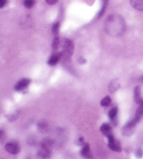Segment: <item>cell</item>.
<instances>
[{"label": "cell", "mask_w": 143, "mask_h": 159, "mask_svg": "<svg viewBox=\"0 0 143 159\" xmlns=\"http://www.w3.org/2000/svg\"><path fill=\"white\" fill-rule=\"evenodd\" d=\"M105 29L107 34L110 36L121 35L126 30L125 21L120 15H110L106 20Z\"/></svg>", "instance_id": "obj_1"}, {"label": "cell", "mask_w": 143, "mask_h": 159, "mask_svg": "<svg viewBox=\"0 0 143 159\" xmlns=\"http://www.w3.org/2000/svg\"><path fill=\"white\" fill-rule=\"evenodd\" d=\"M64 52L63 56L65 61H70V57L74 52V43L70 39H66L63 46Z\"/></svg>", "instance_id": "obj_2"}, {"label": "cell", "mask_w": 143, "mask_h": 159, "mask_svg": "<svg viewBox=\"0 0 143 159\" xmlns=\"http://www.w3.org/2000/svg\"><path fill=\"white\" fill-rule=\"evenodd\" d=\"M142 116H143V101L140 104L139 107H138V109L135 112L134 118L131 119L130 121H128L126 125L133 128V126H135V125H136V124H137V122L140 120V119H141V117Z\"/></svg>", "instance_id": "obj_3"}, {"label": "cell", "mask_w": 143, "mask_h": 159, "mask_svg": "<svg viewBox=\"0 0 143 159\" xmlns=\"http://www.w3.org/2000/svg\"><path fill=\"white\" fill-rule=\"evenodd\" d=\"M108 143V146L109 147L110 149H111L112 151H116V152H121L122 148L121 143L118 141H117L115 139L113 134H110L107 137Z\"/></svg>", "instance_id": "obj_4"}, {"label": "cell", "mask_w": 143, "mask_h": 159, "mask_svg": "<svg viewBox=\"0 0 143 159\" xmlns=\"http://www.w3.org/2000/svg\"><path fill=\"white\" fill-rule=\"evenodd\" d=\"M6 151L11 154H18L20 151V147L17 144L13 142L7 143L5 145Z\"/></svg>", "instance_id": "obj_5"}, {"label": "cell", "mask_w": 143, "mask_h": 159, "mask_svg": "<svg viewBox=\"0 0 143 159\" xmlns=\"http://www.w3.org/2000/svg\"><path fill=\"white\" fill-rule=\"evenodd\" d=\"M31 82V80L27 79V78H24V79H21L19 80L17 84L15 85L14 89L17 91H21L26 88V87L30 84Z\"/></svg>", "instance_id": "obj_6"}, {"label": "cell", "mask_w": 143, "mask_h": 159, "mask_svg": "<svg viewBox=\"0 0 143 159\" xmlns=\"http://www.w3.org/2000/svg\"><path fill=\"white\" fill-rule=\"evenodd\" d=\"M38 157H40L43 159L48 158H50V156H51V151H50V149L46 148V147H44V146H41V149L38 150Z\"/></svg>", "instance_id": "obj_7"}, {"label": "cell", "mask_w": 143, "mask_h": 159, "mask_svg": "<svg viewBox=\"0 0 143 159\" xmlns=\"http://www.w3.org/2000/svg\"><path fill=\"white\" fill-rule=\"evenodd\" d=\"M80 153L85 159H94L93 156L90 152V147L88 144H85L84 145L82 149L81 150Z\"/></svg>", "instance_id": "obj_8"}, {"label": "cell", "mask_w": 143, "mask_h": 159, "mask_svg": "<svg viewBox=\"0 0 143 159\" xmlns=\"http://www.w3.org/2000/svg\"><path fill=\"white\" fill-rule=\"evenodd\" d=\"M100 131L103 135L106 136V137H108V136H109L110 134H112V132H111L112 128H111V126H110V124L108 123L103 124L100 127Z\"/></svg>", "instance_id": "obj_9"}, {"label": "cell", "mask_w": 143, "mask_h": 159, "mask_svg": "<svg viewBox=\"0 0 143 159\" xmlns=\"http://www.w3.org/2000/svg\"><path fill=\"white\" fill-rule=\"evenodd\" d=\"M62 56H63V54H61V53L52 55V56H50L49 60H48V65L52 66L56 65V64L58 63V61H60V59Z\"/></svg>", "instance_id": "obj_10"}, {"label": "cell", "mask_w": 143, "mask_h": 159, "mask_svg": "<svg viewBox=\"0 0 143 159\" xmlns=\"http://www.w3.org/2000/svg\"><path fill=\"white\" fill-rule=\"evenodd\" d=\"M141 89L139 86H137L135 87L134 89V100L135 102L137 104H140L142 102V97H141V93H140Z\"/></svg>", "instance_id": "obj_11"}, {"label": "cell", "mask_w": 143, "mask_h": 159, "mask_svg": "<svg viewBox=\"0 0 143 159\" xmlns=\"http://www.w3.org/2000/svg\"><path fill=\"white\" fill-rule=\"evenodd\" d=\"M130 4L135 10L143 11V0H130Z\"/></svg>", "instance_id": "obj_12"}, {"label": "cell", "mask_w": 143, "mask_h": 159, "mask_svg": "<svg viewBox=\"0 0 143 159\" xmlns=\"http://www.w3.org/2000/svg\"><path fill=\"white\" fill-rule=\"evenodd\" d=\"M120 85L118 82V80H113V81L110 82V86H109V90H110V93H114V92H116L118 89L119 88Z\"/></svg>", "instance_id": "obj_13"}, {"label": "cell", "mask_w": 143, "mask_h": 159, "mask_svg": "<svg viewBox=\"0 0 143 159\" xmlns=\"http://www.w3.org/2000/svg\"><path fill=\"white\" fill-rule=\"evenodd\" d=\"M117 113H118V107H113L111 109H110V111L108 112V117L113 120V119H115L116 118V115H117Z\"/></svg>", "instance_id": "obj_14"}, {"label": "cell", "mask_w": 143, "mask_h": 159, "mask_svg": "<svg viewBox=\"0 0 143 159\" xmlns=\"http://www.w3.org/2000/svg\"><path fill=\"white\" fill-rule=\"evenodd\" d=\"M111 103V99L110 97L106 96L101 100V105L102 107H108Z\"/></svg>", "instance_id": "obj_15"}, {"label": "cell", "mask_w": 143, "mask_h": 159, "mask_svg": "<svg viewBox=\"0 0 143 159\" xmlns=\"http://www.w3.org/2000/svg\"><path fill=\"white\" fill-rule=\"evenodd\" d=\"M108 2H109V0H102V7H101L100 11L99 12V14H98L99 17H101V16L104 14L106 9V6L108 4Z\"/></svg>", "instance_id": "obj_16"}, {"label": "cell", "mask_w": 143, "mask_h": 159, "mask_svg": "<svg viewBox=\"0 0 143 159\" xmlns=\"http://www.w3.org/2000/svg\"><path fill=\"white\" fill-rule=\"evenodd\" d=\"M59 29H60V23L59 22L55 23V24L52 25V34H53L55 35V36H58Z\"/></svg>", "instance_id": "obj_17"}, {"label": "cell", "mask_w": 143, "mask_h": 159, "mask_svg": "<svg viewBox=\"0 0 143 159\" xmlns=\"http://www.w3.org/2000/svg\"><path fill=\"white\" fill-rule=\"evenodd\" d=\"M35 4V0H24V5L27 9H31Z\"/></svg>", "instance_id": "obj_18"}, {"label": "cell", "mask_w": 143, "mask_h": 159, "mask_svg": "<svg viewBox=\"0 0 143 159\" xmlns=\"http://www.w3.org/2000/svg\"><path fill=\"white\" fill-rule=\"evenodd\" d=\"M52 146V141L51 140L48 139H44L42 141V143H41V146H44V147H46V148L50 149Z\"/></svg>", "instance_id": "obj_19"}, {"label": "cell", "mask_w": 143, "mask_h": 159, "mask_svg": "<svg viewBox=\"0 0 143 159\" xmlns=\"http://www.w3.org/2000/svg\"><path fill=\"white\" fill-rule=\"evenodd\" d=\"M60 45V39H59V36H55L53 42H52V48L53 50H57V48L59 47Z\"/></svg>", "instance_id": "obj_20"}, {"label": "cell", "mask_w": 143, "mask_h": 159, "mask_svg": "<svg viewBox=\"0 0 143 159\" xmlns=\"http://www.w3.org/2000/svg\"><path fill=\"white\" fill-rule=\"evenodd\" d=\"M38 126L39 130L41 131H45V130H47V125H46L45 122H41V123H39Z\"/></svg>", "instance_id": "obj_21"}, {"label": "cell", "mask_w": 143, "mask_h": 159, "mask_svg": "<svg viewBox=\"0 0 143 159\" xmlns=\"http://www.w3.org/2000/svg\"><path fill=\"white\" fill-rule=\"evenodd\" d=\"M135 156L137 158H141L143 156V150L141 149H137L135 152Z\"/></svg>", "instance_id": "obj_22"}, {"label": "cell", "mask_w": 143, "mask_h": 159, "mask_svg": "<svg viewBox=\"0 0 143 159\" xmlns=\"http://www.w3.org/2000/svg\"><path fill=\"white\" fill-rule=\"evenodd\" d=\"M45 2L50 5H53V4H55L58 2V0H45Z\"/></svg>", "instance_id": "obj_23"}, {"label": "cell", "mask_w": 143, "mask_h": 159, "mask_svg": "<svg viewBox=\"0 0 143 159\" xmlns=\"http://www.w3.org/2000/svg\"><path fill=\"white\" fill-rule=\"evenodd\" d=\"M6 2H7V0H0V8H3Z\"/></svg>", "instance_id": "obj_24"}, {"label": "cell", "mask_w": 143, "mask_h": 159, "mask_svg": "<svg viewBox=\"0 0 143 159\" xmlns=\"http://www.w3.org/2000/svg\"><path fill=\"white\" fill-rule=\"evenodd\" d=\"M142 80H143V75H142Z\"/></svg>", "instance_id": "obj_25"}]
</instances>
